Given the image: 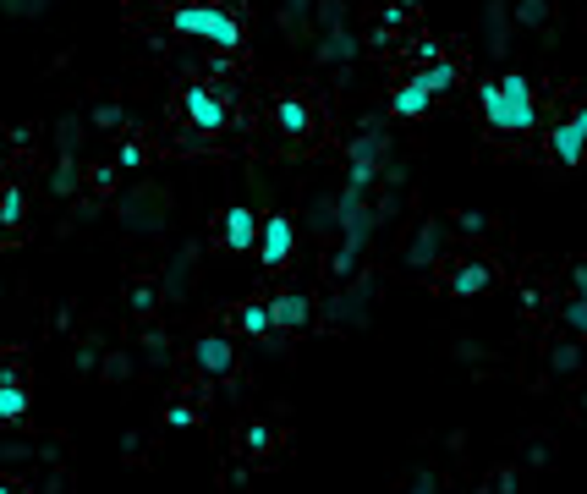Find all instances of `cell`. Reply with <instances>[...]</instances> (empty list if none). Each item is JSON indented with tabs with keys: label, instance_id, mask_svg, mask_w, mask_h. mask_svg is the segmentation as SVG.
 <instances>
[{
	"label": "cell",
	"instance_id": "obj_1",
	"mask_svg": "<svg viewBox=\"0 0 587 494\" xmlns=\"http://www.w3.org/2000/svg\"><path fill=\"white\" fill-rule=\"evenodd\" d=\"M478 105H483V121L495 132H533L538 126V99H533V83L521 72H505L500 83H483Z\"/></svg>",
	"mask_w": 587,
	"mask_h": 494
},
{
	"label": "cell",
	"instance_id": "obj_2",
	"mask_svg": "<svg viewBox=\"0 0 587 494\" xmlns=\"http://www.w3.org/2000/svg\"><path fill=\"white\" fill-rule=\"evenodd\" d=\"M171 22H176V33L209 39V45H220V50H237V45H242V28H237V17H231V12H220V6H181Z\"/></svg>",
	"mask_w": 587,
	"mask_h": 494
},
{
	"label": "cell",
	"instance_id": "obj_3",
	"mask_svg": "<svg viewBox=\"0 0 587 494\" xmlns=\"http://www.w3.org/2000/svg\"><path fill=\"white\" fill-rule=\"evenodd\" d=\"M549 149H554L560 165H582V154H587V110H576V116H566L560 126H554Z\"/></svg>",
	"mask_w": 587,
	"mask_h": 494
},
{
	"label": "cell",
	"instance_id": "obj_4",
	"mask_svg": "<svg viewBox=\"0 0 587 494\" xmlns=\"http://www.w3.org/2000/svg\"><path fill=\"white\" fill-rule=\"evenodd\" d=\"M291 242H297V231H291L285 215H269L264 220V237H258V258H264V270H280L291 258Z\"/></svg>",
	"mask_w": 587,
	"mask_h": 494
},
{
	"label": "cell",
	"instance_id": "obj_5",
	"mask_svg": "<svg viewBox=\"0 0 587 494\" xmlns=\"http://www.w3.org/2000/svg\"><path fill=\"white\" fill-rule=\"evenodd\" d=\"M181 110H187V121L198 126V132H220L225 126V105H220V93H209V88H187L181 93Z\"/></svg>",
	"mask_w": 587,
	"mask_h": 494
},
{
	"label": "cell",
	"instance_id": "obj_6",
	"mask_svg": "<svg viewBox=\"0 0 587 494\" xmlns=\"http://www.w3.org/2000/svg\"><path fill=\"white\" fill-rule=\"evenodd\" d=\"M429 99H434V83H429V72H417V77H406L401 88H396V99H390V116H422L429 110Z\"/></svg>",
	"mask_w": 587,
	"mask_h": 494
},
{
	"label": "cell",
	"instance_id": "obj_7",
	"mask_svg": "<svg viewBox=\"0 0 587 494\" xmlns=\"http://www.w3.org/2000/svg\"><path fill=\"white\" fill-rule=\"evenodd\" d=\"M258 237H264V225L253 220V209H242V204H231V209H225V242H231L237 253H247Z\"/></svg>",
	"mask_w": 587,
	"mask_h": 494
},
{
	"label": "cell",
	"instance_id": "obj_8",
	"mask_svg": "<svg viewBox=\"0 0 587 494\" xmlns=\"http://www.w3.org/2000/svg\"><path fill=\"white\" fill-rule=\"evenodd\" d=\"M269 313H275V329H302V324H308V296L285 291V296H275V303H269Z\"/></svg>",
	"mask_w": 587,
	"mask_h": 494
},
{
	"label": "cell",
	"instance_id": "obj_9",
	"mask_svg": "<svg viewBox=\"0 0 587 494\" xmlns=\"http://www.w3.org/2000/svg\"><path fill=\"white\" fill-rule=\"evenodd\" d=\"M192 357H198L209 374H225V368H231V362H237V352H231V341H225V336H204V341H198V352H192Z\"/></svg>",
	"mask_w": 587,
	"mask_h": 494
},
{
	"label": "cell",
	"instance_id": "obj_10",
	"mask_svg": "<svg viewBox=\"0 0 587 494\" xmlns=\"http://www.w3.org/2000/svg\"><path fill=\"white\" fill-rule=\"evenodd\" d=\"M566 324L576 329V336L587 341V263H582V270H576V296H571V303H566Z\"/></svg>",
	"mask_w": 587,
	"mask_h": 494
},
{
	"label": "cell",
	"instance_id": "obj_11",
	"mask_svg": "<svg viewBox=\"0 0 587 494\" xmlns=\"http://www.w3.org/2000/svg\"><path fill=\"white\" fill-rule=\"evenodd\" d=\"M275 121H280V132L302 138V132H308V105H302V99H280V105H275Z\"/></svg>",
	"mask_w": 587,
	"mask_h": 494
},
{
	"label": "cell",
	"instance_id": "obj_12",
	"mask_svg": "<svg viewBox=\"0 0 587 494\" xmlns=\"http://www.w3.org/2000/svg\"><path fill=\"white\" fill-rule=\"evenodd\" d=\"M28 412V395H22V385L17 379H0V423H17Z\"/></svg>",
	"mask_w": 587,
	"mask_h": 494
},
{
	"label": "cell",
	"instance_id": "obj_13",
	"mask_svg": "<svg viewBox=\"0 0 587 494\" xmlns=\"http://www.w3.org/2000/svg\"><path fill=\"white\" fill-rule=\"evenodd\" d=\"M237 324L247 329V336H269V329H275V313H269V303H247V308L237 313Z\"/></svg>",
	"mask_w": 587,
	"mask_h": 494
},
{
	"label": "cell",
	"instance_id": "obj_14",
	"mask_svg": "<svg viewBox=\"0 0 587 494\" xmlns=\"http://www.w3.org/2000/svg\"><path fill=\"white\" fill-rule=\"evenodd\" d=\"M483 286H488V270H483V263H467V270H455V280H450L455 296H478Z\"/></svg>",
	"mask_w": 587,
	"mask_h": 494
},
{
	"label": "cell",
	"instance_id": "obj_15",
	"mask_svg": "<svg viewBox=\"0 0 587 494\" xmlns=\"http://www.w3.org/2000/svg\"><path fill=\"white\" fill-rule=\"evenodd\" d=\"M17 220H22V192L6 187V192H0V225H17Z\"/></svg>",
	"mask_w": 587,
	"mask_h": 494
},
{
	"label": "cell",
	"instance_id": "obj_16",
	"mask_svg": "<svg viewBox=\"0 0 587 494\" xmlns=\"http://www.w3.org/2000/svg\"><path fill=\"white\" fill-rule=\"evenodd\" d=\"M121 165H126V171H138V165H143V149L126 143V149H121Z\"/></svg>",
	"mask_w": 587,
	"mask_h": 494
},
{
	"label": "cell",
	"instance_id": "obj_17",
	"mask_svg": "<svg viewBox=\"0 0 587 494\" xmlns=\"http://www.w3.org/2000/svg\"><path fill=\"white\" fill-rule=\"evenodd\" d=\"M165 417H171V428H192V412H187V407H171Z\"/></svg>",
	"mask_w": 587,
	"mask_h": 494
}]
</instances>
